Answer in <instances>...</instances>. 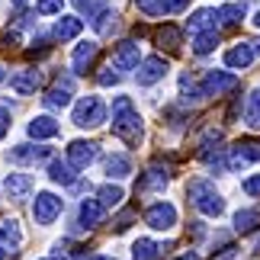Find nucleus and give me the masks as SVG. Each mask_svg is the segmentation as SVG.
<instances>
[{
	"label": "nucleus",
	"mask_w": 260,
	"mask_h": 260,
	"mask_svg": "<svg viewBox=\"0 0 260 260\" xmlns=\"http://www.w3.org/2000/svg\"><path fill=\"white\" fill-rule=\"evenodd\" d=\"M13 4H16V7H26V4H29V0H13Z\"/></svg>",
	"instance_id": "obj_44"
},
{
	"label": "nucleus",
	"mask_w": 260,
	"mask_h": 260,
	"mask_svg": "<svg viewBox=\"0 0 260 260\" xmlns=\"http://www.w3.org/2000/svg\"><path fill=\"white\" fill-rule=\"evenodd\" d=\"M61 4H64V0H39L36 10L42 16H55V13H61Z\"/></svg>",
	"instance_id": "obj_35"
},
{
	"label": "nucleus",
	"mask_w": 260,
	"mask_h": 260,
	"mask_svg": "<svg viewBox=\"0 0 260 260\" xmlns=\"http://www.w3.org/2000/svg\"><path fill=\"white\" fill-rule=\"evenodd\" d=\"M74 4L87 13V19H93V16H96V0H74Z\"/></svg>",
	"instance_id": "obj_38"
},
{
	"label": "nucleus",
	"mask_w": 260,
	"mask_h": 260,
	"mask_svg": "<svg viewBox=\"0 0 260 260\" xmlns=\"http://www.w3.org/2000/svg\"><path fill=\"white\" fill-rule=\"evenodd\" d=\"M164 74H167V61H164L161 55H151V58H145V61H138L135 81L142 84V87H151L157 81H164Z\"/></svg>",
	"instance_id": "obj_8"
},
{
	"label": "nucleus",
	"mask_w": 260,
	"mask_h": 260,
	"mask_svg": "<svg viewBox=\"0 0 260 260\" xmlns=\"http://www.w3.org/2000/svg\"><path fill=\"white\" fill-rule=\"evenodd\" d=\"M215 19H222L225 26H238L244 19V4H228V7H222L215 13Z\"/></svg>",
	"instance_id": "obj_34"
},
{
	"label": "nucleus",
	"mask_w": 260,
	"mask_h": 260,
	"mask_svg": "<svg viewBox=\"0 0 260 260\" xmlns=\"http://www.w3.org/2000/svg\"><path fill=\"white\" fill-rule=\"evenodd\" d=\"M177 260H199L196 254H183V257H177Z\"/></svg>",
	"instance_id": "obj_42"
},
{
	"label": "nucleus",
	"mask_w": 260,
	"mask_h": 260,
	"mask_svg": "<svg viewBox=\"0 0 260 260\" xmlns=\"http://www.w3.org/2000/svg\"><path fill=\"white\" fill-rule=\"evenodd\" d=\"M189 32H209V29H215V10H196L193 16H189Z\"/></svg>",
	"instance_id": "obj_27"
},
{
	"label": "nucleus",
	"mask_w": 260,
	"mask_h": 260,
	"mask_svg": "<svg viewBox=\"0 0 260 260\" xmlns=\"http://www.w3.org/2000/svg\"><path fill=\"white\" fill-rule=\"evenodd\" d=\"M161 251L164 247L157 241H151V238H138L132 244V260H161Z\"/></svg>",
	"instance_id": "obj_20"
},
{
	"label": "nucleus",
	"mask_w": 260,
	"mask_h": 260,
	"mask_svg": "<svg viewBox=\"0 0 260 260\" xmlns=\"http://www.w3.org/2000/svg\"><path fill=\"white\" fill-rule=\"evenodd\" d=\"M4 257H7V251H4V247H0V260H4Z\"/></svg>",
	"instance_id": "obj_46"
},
{
	"label": "nucleus",
	"mask_w": 260,
	"mask_h": 260,
	"mask_svg": "<svg viewBox=\"0 0 260 260\" xmlns=\"http://www.w3.org/2000/svg\"><path fill=\"white\" fill-rule=\"evenodd\" d=\"M180 96H183V103H196V100H203V90H199L196 77H189V74L180 77Z\"/></svg>",
	"instance_id": "obj_31"
},
{
	"label": "nucleus",
	"mask_w": 260,
	"mask_h": 260,
	"mask_svg": "<svg viewBox=\"0 0 260 260\" xmlns=\"http://www.w3.org/2000/svg\"><path fill=\"white\" fill-rule=\"evenodd\" d=\"M0 81H4V68H0Z\"/></svg>",
	"instance_id": "obj_47"
},
{
	"label": "nucleus",
	"mask_w": 260,
	"mask_h": 260,
	"mask_svg": "<svg viewBox=\"0 0 260 260\" xmlns=\"http://www.w3.org/2000/svg\"><path fill=\"white\" fill-rule=\"evenodd\" d=\"M186 196H189V203H193L203 215H209V218H218V215L225 212V199H222V193H218L215 183H209L206 177L189 180Z\"/></svg>",
	"instance_id": "obj_2"
},
{
	"label": "nucleus",
	"mask_w": 260,
	"mask_h": 260,
	"mask_svg": "<svg viewBox=\"0 0 260 260\" xmlns=\"http://www.w3.org/2000/svg\"><path fill=\"white\" fill-rule=\"evenodd\" d=\"M96 81L103 87H113V84H119V71H113V64H109V68H103V71L96 74Z\"/></svg>",
	"instance_id": "obj_36"
},
{
	"label": "nucleus",
	"mask_w": 260,
	"mask_h": 260,
	"mask_svg": "<svg viewBox=\"0 0 260 260\" xmlns=\"http://www.w3.org/2000/svg\"><path fill=\"white\" fill-rule=\"evenodd\" d=\"M52 151L42 145H16L13 151H10V161L13 164H39V161H48Z\"/></svg>",
	"instance_id": "obj_13"
},
{
	"label": "nucleus",
	"mask_w": 260,
	"mask_h": 260,
	"mask_svg": "<svg viewBox=\"0 0 260 260\" xmlns=\"http://www.w3.org/2000/svg\"><path fill=\"white\" fill-rule=\"evenodd\" d=\"M254 26H257V29H260V10H257V16H254Z\"/></svg>",
	"instance_id": "obj_43"
},
{
	"label": "nucleus",
	"mask_w": 260,
	"mask_h": 260,
	"mask_svg": "<svg viewBox=\"0 0 260 260\" xmlns=\"http://www.w3.org/2000/svg\"><path fill=\"white\" fill-rule=\"evenodd\" d=\"M96 157H100V145L96 142H81V138H77V142L68 145V164H71L74 171H87Z\"/></svg>",
	"instance_id": "obj_5"
},
{
	"label": "nucleus",
	"mask_w": 260,
	"mask_h": 260,
	"mask_svg": "<svg viewBox=\"0 0 260 260\" xmlns=\"http://www.w3.org/2000/svg\"><path fill=\"white\" fill-rule=\"evenodd\" d=\"M132 218H135V212H132V209H125V212H122V215L116 218V228H119V232H125V228H128V222H132Z\"/></svg>",
	"instance_id": "obj_40"
},
{
	"label": "nucleus",
	"mask_w": 260,
	"mask_h": 260,
	"mask_svg": "<svg viewBox=\"0 0 260 260\" xmlns=\"http://www.w3.org/2000/svg\"><path fill=\"white\" fill-rule=\"evenodd\" d=\"M84 260H116V257H103V254H90V257H84Z\"/></svg>",
	"instance_id": "obj_41"
},
{
	"label": "nucleus",
	"mask_w": 260,
	"mask_h": 260,
	"mask_svg": "<svg viewBox=\"0 0 260 260\" xmlns=\"http://www.w3.org/2000/svg\"><path fill=\"white\" fill-rule=\"evenodd\" d=\"M39 84H42V74L36 71V68H23V71H16L13 77H10V87L16 90L19 96H29V93H36Z\"/></svg>",
	"instance_id": "obj_12"
},
{
	"label": "nucleus",
	"mask_w": 260,
	"mask_h": 260,
	"mask_svg": "<svg viewBox=\"0 0 260 260\" xmlns=\"http://www.w3.org/2000/svg\"><path fill=\"white\" fill-rule=\"evenodd\" d=\"M48 177H52L55 183H61V186H74L77 183V171L68 161H52L48 164Z\"/></svg>",
	"instance_id": "obj_19"
},
{
	"label": "nucleus",
	"mask_w": 260,
	"mask_h": 260,
	"mask_svg": "<svg viewBox=\"0 0 260 260\" xmlns=\"http://www.w3.org/2000/svg\"><path fill=\"white\" fill-rule=\"evenodd\" d=\"M154 42L161 45V48H167V52H177V48H180V42H183V32H180L177 26H171V23H167V26H161V29L154 32Z\"/></svg>",
	"instance_id": "obj_22"
},
{
	"label": "nucleus",
	"mask_w": 260,
	"mask_h": 260,
	"mask_svg": "<svg viewBox=\"0 0 260 260\" xmlns=\"http://www.w3.org/2000/svg\"><path fill=\"white\" fill-rule=\"evenodd\" d=\"M0 244H7V247H19V244H23V232H19V222H13V218L0 222Z\"/></svg>",
	"instance_id": "obj_28"
},
{
	"label": "nucleus",
	"mask_w": 260,
	"mask_h": 260,
	"mask_svg": "<svg viewBox=\"0 0 260 260\" xmlns=\"http://www.w3.org/2000/svg\"><path fill=\"white\" fill-rule=\"evenodd\" d=\"M260 225V209H238L235 212V232L238 235H247Z\"/></svg>",
	"instance_id": "obj_25"
},
{
	"label": "nucleus",
	"mask_w": 260,
	"mask_h": 260,
	"mask_svg": "<svg viewBox=\"0 0 260 260\" xmlns=\"http://www.w3.org/2000/svg\"><path fill=\"white\" fill-rule=\"evenodd\" d=\"M81 29H84V19H81V16H61V19L55 23V39L68 42V39L81 36Z\"/></svg>",
	"instance_id": "obj_21"
},
{
	"label": "nucleus",
	"mask_w": 260,
	"mask_h": 260,
	"mask_svg": "<svg viewBox=\"0 0 260 260\" xmlns=\"http://www.w3.org/2000/svg\"><path fill=\"white\" fill-rule=\"evenodd\" d=\"M58 135V122L52 116H36L29 122V138H55Z\"/></svg>",
	"instance_id": "obj_23"
},
{
	"label": "nucleus",
	"mask_w": 260,
	"mask_h": 260,
	"mask_svg": "<svg viewBox=\"0 0 260 260\" xmlns=\"http://www.w3.org/2000/svg\"><path fill=\"white\" fill-rule=\"evenodd\" d=\"M7 132H10V109L0 106V138H4Z\"/></svg>",
	"instance_id": "obj_39"
},
{
	"label": "nucleus",
	"mask_w": 260,
	"mask_h": 260,
	"mask_svg": "<svg viewBox=\"0 0 260 260\" xmlns=\"http://www.w3.org/2000/svg\"><path fill=\"white\" fill-rule=\"evenodd\" d=\"M251 45H257V48H254V52H260V39H257V42H251Z\"/></svg>",
	"instance_id": "obj_45"
},
{
	"label": "nucleus",
	"mask_w": 260,
	"mask_h": 260,
	"mask_svg": "<svg viewBox=\"0 0 260 260\" xmlns=\"http://www.w3.org/2000/svg\"><path fill=\"white\" fill-rule=\"evenodd\" d=\"M254 161H260V145L257 142H244V145H235L232 151H228L225 167L228 171H241V167L254 164Z\"/></svg>",
	"instance_id": "obj_10"
},
{
	"label": "nucleus",
	"mask_w": 260,
	"mask_h": 260,
	"mask_svg": "<svg viewBox=\"0 0 260 260\" xmlns=\"http://www.w3.org/2000/svg\"><path fill=\"white\" fill-rule=\"evenodd\" d=\"M4 189H7L10 199H26L29 193H32V180H29L26 174H7Z\"/></svg>",
	"instance_id": "obj_17"
},
{
	"label": "nucleus",
	"mask_w": 260,
	"mask_h": 260,
	"mask_svg": "<svg viewBox=\"0 0 260 260\" xmlns=\"http://www.w3.org/2000/svg\"><path fill=\"white\" fill-rule=\"evenodd\" d=\"M145 222L154 228V232H171L177 225V209L171 203H154L145 209Z\"/></svg>",
	"instance_id": "obj_7"
},
{
	"label": "nucleus",
	"mask_w": 260,
	"mask_h": 260,
	"mask_svg": "<svg viewBox=\"0 0 260 260\" xmlns=\"http://www.w3.org/2000/svg\"><path fill=\"white\" fill-rule=\"evenodd\" d=\"M167 171H161V167H148L145 177L138 180V193H151V189H164L167 186Z\"/></svg>",
	"instance_id": "obj_18"
},
{
	"label": "nucleus",
	"mask_w": 260,
	"mask_h": 260,
	"mask_svg": "<svg viewBox=\"0 0 260 260\" xmlns=\"http://www.w3.org/2000/svg\"><path fill=\"white\" fill-rule=\"evenodd\" d=\"M241 189L247 196H260V174H254V177H247L244 183H241Z\"/></svg>",
	"instance_id": "obj_37"
},
{
	"label": "nucleus",
	"mask_w": 260,
	"mask_h": 260,
	"mask_svg": "<svg viewBox=\"0 0 260 260\" xmlns=\"http://www.w3.org/2000/svg\"><path fill=\"white\" fill-rule=\"evenodd\" d=\"M103 212L106 209L96 203V199H84L81 203V225L84 228H96L100 222H103Z\"/></svg>",
	"instance_id": "obj_24"
},
{
	"label": "nucleus",
	"mask_w": 260,
	"mask_h": 260,
	"mask_svg": "<svg viewBox=\"0 0 260 260\" xmlns=\"http://www.w3.org/2000/svg\"><path fill=\"white\" fill-rule=\"evenodd\" d=\"M61 209H64V199L61 196H55V193H39L36 196V203H32V218L39 225H52L58 215H61Z\"/></svg>",
	"instance_id": "obj_4"
},
{
	"label": "nucleus",
	"mask_w": 260,
	"mask_h": 260,
	"mask_svg": "<svg viewBox=\"0 0 260 260\" xmlns=\"http://www.w3.org/2000/svg\"><path fill=\"white\" fill-rule=\"evenodd\" d=\"M138 42H132V39H125V42H119L116 45V52H113V68L116 71H132V68H138Z\"/></svg>",
	"instance_id": "obj_11"
},
{
	"label": "nucleus",
	"mask_w": 260,
	"mask_h": 260,
	"mask_svg": "<svg viewBox=\"0 0 260 260\" xmlns=\"http://www.w3.org/2000/svg\"><path fill=\"white\" fill-rule=\"evenodd\" d=\"M238 87V77L235 74H225V71H206L203 81H199V90H203V96H222L228 90Z\"/></svg>",
	"instance_id": "obj_6"
},
{
	"label": "nucleus",
	"mask_w": 260,
	"mask_h": 260,
	"mask_svg": "<svg viewBox=\"0 0 260 260\" xmlns=\"http://www.w3.org/2000/svg\"><path fill=\"white\" fill-rule=\"evenodd\" d=\"M132 174V161H128L125 154H113V157H106V177L109 180H122Z\"/></svg>",
	"instance_id": "obj_26"
},
{
	"label": "nucleus",
	"mask_w": 260,
	"mask_h": 260,
	"mask_svg": "<svg viewBox=\"0 0 260 260\" xmlns=\"http://www.w3.org/2000/svg\"><path fill=\"white\" fill-rule=\"evenodd\" d=\"M116 10H100V13L93 16V29H96V32L100 36H109V32H113V29H116Z\"/></svg>",
	"instance_id": "obj_33"
},
{
	"label": "nucleus",
	"mask_w": 260,
	"mask_h": 260,
	"mask_svg": "<svg viewBox=\"0 0 260 260\" xmlns=\"http://www.w3.org/2000/svg\"><path fill=\"white\" fill-rule=\"evenodd\" d=\"M96 55H100V45L96 42H81L74 48V55H71V68L77 74H87L90 71V64L96 61Z\"/></svg>",
	"instance_id": "obj_15"
},
{
	"label": "nucleus",
	"mask_w": 260,
	"mask_h": 260,
	"mask_svg": "<svg viewBox=\"0 0 260 260\" xmlns=\"http://www.w3.org/2000/svg\"><path fill=\"white\" fill-rule=\"evenodd\" d=\"M113 135L122 138L125 145L142 142V116H138L132 96H116V103H113Z\"/></svg>",
	"instance_id": "obj_1"
},
{
	"label": "nucleus",
	"mask_w": 260,
	"mask_h": 260,
	"mask_svg": "<svg viewBox=\"0 0 260 260\" xmlns=\"http://www.w3.org/2000/svg\"><path fill=\"white\" fill-rule=\"evenodd\" d=\"M135 7L145 16H171V13H183L189 0H135Z\"/></svg>",
	"instance_id": "obj_9"
},
{
	"label": "nucleus",
	"mask_w": 260,
	"mask_h": 260,
	"mask_svg": "<svg viewBox=\"0 0 260 260\" xmlns=\"http://www.w3.org/2000/svg\"><path fill=\"white\" fill-rule=\"evenodd\" d=\"M68 103H71V81L52 87V90L42 96V106H45V109H55V113H58V109H64Z\"/></svg>",
	"instance_id": "obj_16"
},
{
	"label": "nucleus",
	"mask_w": 260,
	"mask_h": 260,
	"mask_svg": "<svg viewBox=\"0 0 260 260\" xmlns=\"http://www.w3.org/2000/svg\"><path fill=\"white\" fill-rule=\"evenodd\" d=\"M254 55H257V52H254L251 42H238L235 48H228V52H225V64L235 68V71H244V68H251Z\"/></svg>",
	"instance_id": "obj_14"
},
{
	"label": "nucleus",
	"mask_w": 260,
	"mask_h": 260,
	"mask_svg": "<svg viewBox=\"0 0 260 260\" xmlns=\"http://www.w3.org/2000/svg\"><path fill=\"white\" fill-rule=\"evenodd\" d=\"M244 125L251 132H260V87L247 96V113H244Z\"/></svg>",
	"instance_id": "obj_30"
},
{
	"label": "nucleus",
	"mask_w": 260,
	"mask_h": 260,
	"mask_svg": "<svg viewBox=\"0 0 260 260\" xmlns=\"http://www.w3.org/2000/svg\"><path fill=\"white\" fill-rule=\"evenodd\" d=\"M122 186H116V183H103V186H100L96 189V203L100 206H103V209H109V206H119V203H122Z\"/></svg>",
	"instance_id": "obj_29"
},
{
	"label": "nucleus",
	"mask_w": 260,
	"mask_h": 260,
	"mask_svg": "<svg viewBox=\"0 0 260 260\" xmlns=\"http://www.w3.org/2000/svg\"><path fill=\"white\" fill-rule=\"evenodd\" d=\"M71 119H74V125H81V128H96V125L106 122V103L100 96H81Z\"/></svg>",
	"instance_id": "obj_3"
},
{
	"label": "nucleus",
	"mask_w": 260,
	"mask_h": 260,
	"mask_svg": "<svg viewBox=\"0 0 260 260\" xmlns=\"http://www.w3.org/2000/svg\"><path fill=\"white\" fill-rule=\"evenodd\" d=\"M215 45H218V32H215V29H209V32H199V36L193 39V52H196V55L215 52Z\"/></svg>",
	"instance_id": "obj_32"
},
{
	"label": "nucleus",
	"mask_w": 260,
	"mask_h": 260,
	"mask_svg": "<svg viewBox=\"0 0 260 260\" xmlns=\"http://www.w3.org/2000/svg\"><path fill=\"white\" fill-rule=\"evenodd\" d=\"M257 251H260V238H257Z\"/></svg>",
	"instance_id": "obj_48"
}]
</instances>
